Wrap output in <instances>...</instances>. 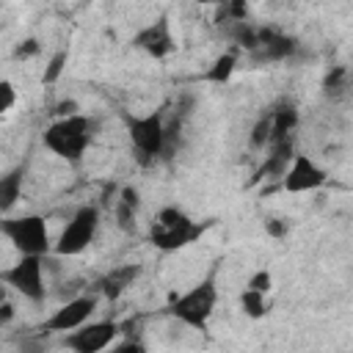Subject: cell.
<instances>
[{
  "mask_svg": "<svg viewBox=\"0 0 353 353\" xmlns=\"http://www.w3.org/2000/svg\"><path fill=\"white\" fill-rule=\"evenodd\" d=\"M218 298H221V292H218V265H215L190 290L174 295L165 303L163 314L171 317V320H176V323H182V325H188V328H193V331H207L210 328V320L215 314Z\"/></svg>",
  "mask_w": 353,
  "mask_h": 353,
  "instance_id": "6da1fadb",
  "label": "cell"
},
{
  "mask_svg": "<svg viewBox=\"0 0 353 353\" xmlns=\"http://www.w3.org/2000/svg\"><path fill=\"white\" fill-rule=\"evenodd\" d=\"M94 132H97V121L85 113L55 116L41 132V146L55 157L77 165L88 152V146L94 143Z\"/></svg>",
  "mask_w": 353,
  "mask_h": 353,
  "instance_id": "7a4b0ae2",
  "label": "cell"
},
{
  "mask_svg": "<svg viewBox=\"0 0 353 353\" xmlns=\"http://www.w3.org/2000/svg\"><path fill=\"white\" fill-rule=\"evenodd\" d=\"M165 121H168L165 108H157V110H149V113H138V116L135 113H124L130 152H132V160L141 168H152L157 160L168 157Z\"/></svg>",
  "mask_w": 353,
  "mask_h": 353,
  "instance_id": "3957f363",
  "label": "cell"
},
{
  "mask_svg": "<svg viewBox=\"0 0 353 353\" xmlns=\"http://www.w3.org/2000/svg\"><path fill=\"white\" fill-rule=\"evenodd\" d=\"M207 229H210V223H199L182 207L165 204L157 210L154 221L149 223V243L157 251L171 254V251H182L190 243H196Z\"/></svg>",
  "mask_w": 353,
  "mask_h": 353,
  "instance_id": "277c9868",
  "label": "cell"
},
{
  "mask_svg": "<svg viewBox=\"0 0 353 353\" xmlns=\"http://www.w3.org/2000/svg\"><path fill=\"white\" fill-rule=\"evenodd\" d=\"M0 234L19 251V254H52L55 240L50 237V226L44 215L28 212V215H6L0 221Z\"/></svg>",
  "mask_w": 353,
  "mask_h": 353,
  "instance_id": "5b68a950",
  "label": "cell"
},
{
  "mask_svg": "<svg viewBox=\"0 0 353 353\" xmlns=\"http://www.w3.org/2000/svg\"><path fill=\"white\" fill-rule=\"evenodd\" d=\"M102 221V210L97 204H83L74 210V215L66 221L61 234L55 237L52 254L55 256H80L97 237Z\"/></svg>",
  "mask_w": 353,
  "mask_h": 353,
  "instance_id": "8992f818",
  "label": "cell"
},
{
  "mask_svg": "<svg viewBox=\"0 0 353 353\" xmlns=\"http://www.w3.org/2000/svg\"><path fill=\"white\" fill-rule=\"evenodd\" d=\"M0 281L22 295L30 303H41L47 298V284H44V256L39 254H19V259L8 268L0 270Z\"/></svg>",
  "mask_w": 353,
  "mask_h": 353,
  "instance_id": "52a82bcc",
  "label": "cell"
},
{
  "mask_svg": "<svg viewBox=\"0 0 353 353\" xmlns=\"http://www.w3.org/2000/svg\"><path fill=\"white\" fill-rule=\"evenodd\" d=\"M99 306V292H83V295H74L69 298L66 303H61L52 314H47L39 325L41 334H69L80 325H85L94 312Z\"/></svg>",
  "mask_w": 353,
  "mask_h": 353,
  "instance_id": "ba28073f",
  "label": "cell"
},
{
  "mask_svg": "<svg viewBox=\"0 0 353 353\" xmlns=\"http://www.w3.org/2000/svg\"><path fill=\"white\" fill-rule=\"evenodd\" d=\"M130 44H132V50L143 52L152 61H165L168 55L176 52V36H174V28H171V17L168 14H160L152 22L141 25L132 33Z\"/></svg>",
  "mask_w": 353,
  "mask_h": 353,
  "instance_id": "9c48e42d",
  "label": "cell"
},
{
  "mask_svg": "<svg viewBox=\"0 0 353 353\" xmlns=\"http://www.w3.org/2000/svg\"><path fill=\"white\" fill-rule=\"evenodd\" d=\"M119 336H121L119 320H88L85 325L63 334L61 345L74 353H102V350H110Z\"/></svg>",
  "mask_w": 353,
  "mask_h": 353,
  "instance_id": "30bf717a",
  "label": "cell"
},
{
  "mask_svg": "<svg viewBox=\"0 0 353 353\" xmlns=\"http://www.w3.org/2000/svg\"><path fill=\"white\" fill-rule=\"evenodd\" d=\"M325 182H328V171L314 157H309L303 152H295L290 165H287V171H284V176H281V190L284 193H295V196L298 193H314Z\"/></svg>",
  "mask_w": 353,
  "mask_h": 353,
  "instance_id": "8fae6325",
  "label": "cell"
},
{
  "mask_svg": "<svg viewBox=\"0 0 353 353\" xmlns=\"http://www.w3.org/2000/svg\"><path fill=\"white\" fill-rule=\"evenodd\" d=\"M298 52V41L279 28H259V47L248 52L251 63H281Z\"/></svg>",
  "mask_w": 353,
  "mask_h": 353,
  "instance_id": "7c38bea8",
  "label": "cell"
},
{
  "mask_svg": "<svg viewBox=\"0 0 353 353\" xmlns=\"http://www.w3.org/2000/svg\"><path fill=\"white\" fill-rule=\"evenodd\" d=\"M138 273H141L138 265H119V268L108 270V273L97 281V292H99L102 298H108V301H119V298L127 292V287H132V281L138 279Z\"/></svg>",
  "mask_w": 353,
  "mask_h": 353,
  "instance_id": "4fadbf2b",
  "label": "cell"
},
{
  "mask_svg": "<svg viewBox=\"0 0 353 353\" xmlns=\"http://www.w3.org/2000/svg\"><path fill=\"white\" fill-rule=\"evenodd\" d=\"M240 52H243L240 47H229V50H223L221 55H215L212 63L204 69L201 80H204V83H212V85H226V83L232 80V74L237 72Z\"/></svg>",
  "mask_w": 353,
  "mask_h": 353,
  "instance_id": "5bb4252c",
  "label": "cell"
},
{
  "mask_svg": "<svg viewBox=\"0 0 353 353\" xmlns=\"http://www.w3.org/2000/svg\"><path fill=\"white\" fill-rule=\"evenodd\" d=\"M270 110H273V132H270V143L284 141V138H292V132H295V127H298V121H301L298 108H295L292 102H281V105H276V108H270ZM270 143H268V146H270Z\"/></svg>",
  "mask_w": 353,
  "mask_h": 353,
  "instance_id": "9a60e30c",
  "label": "cell"
},
{
  "mask_svg": "<svg viewBox=\"0 0 353 353\" xmlns=\"http://www.w3.org/2000/svg\"><path fill=\"white\" fill-rule=\"evenodd\" d=\"M22 182H25V165H17L0 176V210L6 215L22 199Z\"/></svg>",
  "mask_w": 353,
  "mask_h": 353,
  "instance_id": "2e32d148",
  "label": "cell"
},
{
  "mask_svg": "<svg viewBox=\"0 0 353 353\" xmlns=\"http://www.w3.org/2000/svg\"><path fill=\"white\" fill-rule=\"evenodd\" d=\"M237 303H240V312L248 320H262L270 312L268 292H259V290H251V287H243V292L237 295Z\"/></svg>",
  "mask_w": 353,
  "mask_h": 353,
  "instance_id": "e0dca14e",
  "label": "cell"
},
{
  "mask_svg": "<svg viewBox=\"0 0 353 353\" xmlns=\"http://www.w3.org/2000/svg\"><path fill=\"white\" fill-rule=\"evenodd\" d=\"M270 132H273V110L262 113V116L254 121V127H251V132H248V146H251V149H268Z\"/></svg>",
  "mask_w": 353,
  "mask_h": 353,
  "instance_id": "ac0fdd59",
  "label": "cell"
},
{
  "mask_svg": "<svg viewBox=\"0 0 353 353\" xmlns=\"http://www.w3.org/2000/svg\"><path fill=\"white\" fill-rule=\"evenodd\" d=\"M66 63H69V50H58L47 58L44 63V72H41V85H55L63 72H66Z\"/></svg>",
  "mask_w": 353,
  "mask_h": 353,
  "instance_id": "d6986e66",
  "label": "cell"
},
{
  "mask_svg": "<svg viewBox=\"0 0 353 353\" xmlns=\"http://www.w3.org/2000/svg\"><path fill=\"white\" fill-rule=\"evenodd\" d=\"M350 72L345 69V66H334L325 77H323V91H325V97H342L347 88H350Z\"/></svg>",
  "mask_w": 353,
  "mask_h": 353,
  "instance_id": "ffe728a7",
  "label": "cell"
},
{
  "mask_svg": "<svg viewBox=\"0 0 353 353\" xmlns=\"http://www.w3.org/2000/svg\"><path fill=\"white\" fill-rule=\"evenodd\" d=\"M113 218H116V223H119L121 232L132 234L135 226H138V207H132V204H127V201H121L116 196V201H113Z\"/></svg>",
  "mask_w": 353,
  "mask_h": 353,
  "instance_id": "44dd1931",
  "label": "cell"
},
{
  "mask_svg": "<svg viewBox=\"0 0 353 353\" xmlns=\"http://www.w3.org/2000/svg\"><path fill=\"white\" fill-rule=\"evenodd\" d=\"M218 25L221 22H226V25H232V22H245L248 19V3L245 0H221V8H218Z\"/></svg>",
  "mask_w": 353,
  "mask_h": 353,
  "instance_id": "7402d4cb",
  "label": "cell"
},
{
  "mask_svg": "<svg viewBox=\"0 0 353 353\" xmlns=\"http://www.w3.org/2000/svg\"><path fill=\"white\" fill-rule=\"evenodd\" d=\"M245 287L259 290V292H270V290H273V273H270L268 268H256V270L245 279Z\"/></svg>",
  "mask_w": 353,
  "mask_h": 353,
  "instance_id": "603a6c76",
  "label": "cell"
},
{
  "mask_svg": "<svg viewBox=\"0 0 353 353\" xmlns=\"http://www.w3.org/2000/svg\"><path fill=\"white\" fill-rule=\"evenodd\" d=\"M41 52V44H39V39H33V36H28V39H22L17 47H14V58L17 61H28V58H36Z\"/></svg>",
  "mask_w": 353,
  "mask_h": 353,
  "instance_id": "cb8c5ba5",
  "label": "cell"
},
{
  "mask_svg": "<svg viewBox=\"0 0 353 353\" xmlns=\"http://www.w3.org/2000/svg\"><path fill=\"white\" fill-rule=\"evenodd\" d=\"M265 234L273 240H284L290 234V221L287 218H268L265 221Z\"/></svg>",
  "mask_w": 353,
  "mask_h": 353,
  "instance_id": "d4e9b609",
  "label": "cell"
},
{
  "mask_svg": "<svg viewBox=\"0 0 353 353\" xmlns=\"http://www.w3.org/2000/svg\"><path fill=\"white\" fill-rule=\"evenodd\" d=\"M0 97H3V102H0V110L3 113H11L14 110V105H17V88H14V83L6 77V80H0Z\"/></svg>",
  "mask_w": 353,
  "mask_h": 353,
  "instance_id": "484cf974",
  "label": "cell"
},
{
  "mask_svg": "<svg viewBox=\"0 0 353 353\" xmlns=\"http://www.w3.org/2000/svg\"><path fill=\"white\" fill-rule=\"evenodd\" d=\"M72 113H80V105L74 99H63L55 105V116H72Z\"/></svg>",
  "mask_w": 353,
  "mask_h": 353,
  "instance_id": "4316f807",
  "label": "cell"
},
{
  "mask_svg": "<svg viewBox=\"0 0 353 353\" xmlns=\"http://www.w3.org/2000/svg\"><path fill=\"white\" fill-rule=\"evenodd\" d=\"M11 317H14V306L8 301H3V306H0V325H8Z\"/></svg>",
  "mask_w": 353,
  "mask_h": 353,
  "instance_id": "83f0119b",
  "label": "cell"
},
{
  "mask_svg": "<svg viewBox=\"0 0 353 353\" xmlns=\"http://www.w3.org/2000/svg\"><path fill=\"white\" fill-rule=\"evenodd\" d=\"M196 3H221V0H196Z\"/></svg>",
  "mask_w": 353,
  "mask_h": 353,
  "instance_id": "f1b7e54d",
  "label": "cell"
}]
</instances>
